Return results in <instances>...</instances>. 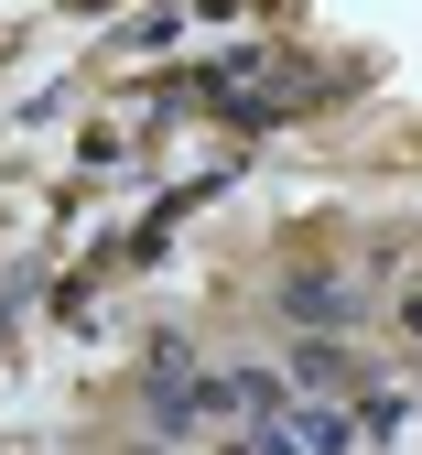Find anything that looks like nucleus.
<instances>
[{"mask_svg": "<svg viewBox=\"0 0 422 455\" xmlns=\"http://www.w3.org/2000/svg\"><path fill=\"white\" fill-rule=\"evenodd\" d=\"M217 455H304V434H292V423H238Z\"/></svg>", "mask_w": 422, "mask_h": 455, "instance_id": "7ed1b4c3", "label": "nucleus"}, {"mask_svg": "<svg viewBox=\"0 0 422 455\" xmlns=\"http://www.w3.org/2000/svg\"><path fill=\"white\" fill-rule=\"evenodd\" d=\"M292 390H304V402H357L369 369H357L346 336H292Z\"/></svg>", "mask_w": 422, "mask_h": 455, "instance_id": "f03ea898", "label": "nucleus"}, {"mask_svg": "<svg viewBox=\"0 0 422 455\" xmlns=\"http://www.w3.org/2000/svg\"><path fill=\"white\" fill-rule=\"evenodd\" d=\"M271 304H282L292 336H357V325H369V282H357L346 260H292L271 282Z\"/></svg>", "mask_w": 422, "mask_h": 455, "instance_id": "f257e3e1", "label": "nucleus"}, {"mask_svg": "<svg viewBox=\"0 0 422 455\" xmlns=\"http://www.w3.org/2000/svg\"><path fill=\"white\" fill-rule=\"evenodd\" d=\"M401 336H411V347H422V293H401Z\"/></svg>", "mask_w": 422, "mask_h": 455, "instance_id": "20e7f679", "label": "nucleus"}]
</instances>
